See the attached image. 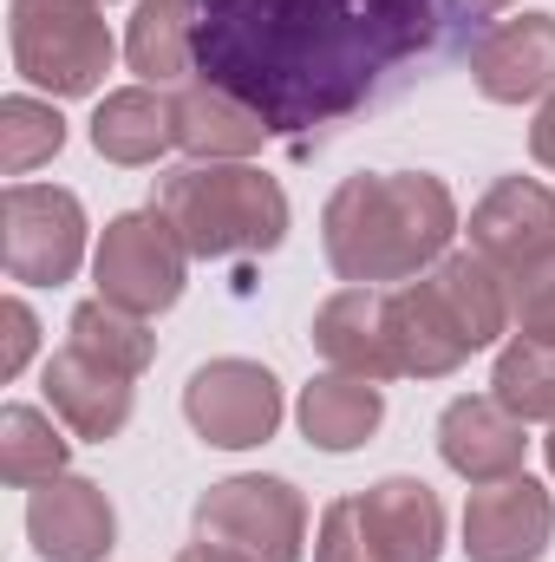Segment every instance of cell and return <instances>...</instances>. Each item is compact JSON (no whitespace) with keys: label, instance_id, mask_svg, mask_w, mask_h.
<instances>
[{"label":"cell","instance_id":"6da1fadb","mask_svg":"<svg viewBox=\"0 0 555 562\" xmlns=\"http://www.w3.org/2000/svg\"><path fill=\"white\" fill-rule=\"evenodd\" d=\"M196 72L281 138L327 132L393 99L451 53L457 0H196Z\"/></svg>","mask_w":555,"mask_h":562},{"label":"cell","instance_id":"7a4b0ae2","mask_svg":"<svg viewBox=\"0 0 555 562\" xmlns=\"http://www.w3.org/2000/svg\"><path fill=\"white\" fill-rule=\"evenodd\" d=\"M457 236V203L431 170H360L320 210V249L353 288L412 281L444 262Z\"/></svg>","mask_w":555,"mask_h":562},{"label":"cell","instance_id":"3957f363","mask_svg":"<svg viewBox=\"0 0 555 562\" xmlns=\"http://www.w3.org/2000/svg\"><path fill=\"white\" fill-rule=\"evenodd\" d=\"M150 210L177 229V243L196 262L269 256L287 236V196L256 164H183L157 183Z\"/></svg>","mask_w":555,"mask_h":562},{"label":"cell","instance_id":"277c9868","mask_svg":"<svg viewBox=\"0 0 555 562\" xmlns=\"http://www.w3.org/2000/svg\"><path fill=\"white\" fill-rule=\"evenodd\" d=\"M7 46L13 72L53 99H86L112 72V26L92 0H13Z\"/></svg>","mask_w":555,"mask_h":562},{"label":"cell","instance_id":"5b68a950","mask_svg":"<svg viewBox=\"0 0 555 562\" xmlns=\"http://www.w3.org/2000/svg\"><path fill=\"white\" fill-rule=\"evenodd\" d=\"M196 537L249 562H301L307 504L287 477H223L196 497Z\"/></svg>","mask_w":555,"mask_h":562},{"label":"cell","instance_id":"8992f818","mask_svg":"<svg viewBox=\"0 0 555 562\" xmlns=\"http://www.w3.org/2000/svg\"><path fill=\"white\" fill-rule=\"evenodd\" d=\"M92 281H99V301L150 321V314L177 307V294L190 281V249L177 243V229L157 210H132V216L105 223L99 256H92Z\"/></svg>","mask_w":555,"mask_h":562},{"label":"cell","instance_id":"52a82bcc","mask_svg":"<svg viewBox=\"0 0 555 562\" xmlns=\"http://www.w3.org/2000/svg\"><path fill=\"white\" fill-rule=\"evenodd\" d=\"M7 236H0V256H7V276L26 281V288H59V281L79 276L86 262V210L72 190L59 183H7Z\"/></svg>","mask_w":555,"mask_h":562},{"label":"cell","instance_id":"ba28073f","mask_svg":"<svg viewBox=\"0 0 555 562\" xmlns=\"http://www.w3.org/2000/svg\"><path fill=\"white\" fill-rule=\"evenodd\" d=\"M183 419L196 425L203 445L216 451H249L269 445L281 425V380L256 360H209L183 386Z\"/></svg>","mask_w":555,"mask_h":562},{"label":"cell","instance_id":"9c48e42d","mask_svg":"<svg viewBox=\"0 0 555 562\" xmlns=\"http://www.w3.org/2000/svg\"><path fill=\"white\" fill-rule=\"evenodd\" d=\"M471 249L503 281L536 269L555 256V190L536 177H497L490 196L471 210Z\"/></svg>","mask_w":555,"mask_h":562},{"label":"cell","instance_id":"30bf717a","mask_svg":"<svg viewBox=\"0 0 555 562\" xmlns=\"http://www.w3.org/2000/svg\"><path fill=\"white\" fill-rule=\"evenodd\" d=\"M555 537L550 491L517 471L503 484H477L464 504V557L471 562H536Z\"/></svg>","mask_w":555,"mask_h":562},{"label":"cell","instance_id":"8fae6325","mask_svg":"<svg viewBox=\"0 0 555 562\" xmlns=\"http://www.w3.org/2000/svg\"><path fill=\"white\" fill-rule=\"evenodd\" d=\"M26 537L46 562H105L118 543V510L92 477H46L26 497Z\"/></svg>","mask_w":555,"mask_h":562},{"label":"cell","instance_id":"7c38bea8","mask_svg":"<svg viewBox=\"0 0 555 562\" xmlns=\"http://www.w3.org/2000/svg\"><path fill=\"white\" fill-rule=\"evenodd\" d=\"M471 79L490 105H523V99L555 92V13L497 20L471 46Z\"/></svg>","mask_w":555,"mask_h":562},{"label":"cell","instance_id":"4fadbf2b","mask_svg":"<svg viewBox=\"0 0 555 562\" xmlns=\"http://www.w3.org/2000/svg\"><path fill=\"white\" fill-rule=\"evenodd\" d=\"M438 458L464 477V484H503L523 471L530 458V431L517 413H503L497 400H451L438 419Z\"/></svg>","mask_w":555,"mask_h":562},{"label":"cell","instance_id":"5bb4252c","mask_svg":"<svg viewBox=\"0 0 555 562\" xmlns=\"http://www.w3.org/2000/svg\"><path fill=\"white\" fill-rule=\"evenodd\" d=\"M46 406L66 419L72 438L105 445V438H118V431L132 425V380L112 373V367H99V360L79 353V347H59V353L46 360Z\"/></svg>","mask_w":555,"mask_h":562},{"label":"cell","instance_id":"9a60e30c","mask_svg":"<svg viewBox=\"0 0 555 562\" xmlns=\"http://www.w3.org/2000/svg\"><path fill=\"white\" fill-rule=\"evenodd\" d=\"M314 347L327 353L333 373H360V380H393L399 373L393 321H386V294L380 288H340L333 301H320Z\"/></svg>","mask_w":555,"mask_h":562},{"label":"cell","instance_id":"2e32d148","mask_svg":"<svg viewBox=\"0 0 555 562\" xmlns=\"http://www.w3.org/2000/svg\"><path fill=\"white\" fill-rule=\"evenodd\" d=\"M360 524L380 562H438L444 550V504L418 477H380L373 491H360Z\"/></svg>","mask_w":555,"mask_h":562},{"label":"cell","instance_id":"e0dca14e","mask_svg":"<svg viewBox=\"0 0 555 562\" xmlns=\"http://www.w3.org/2000/svg\"><path fill=\"white\" fill-rule=\"evenodd\" d=\"M386 321H393L399 373H412V380H444V373H457V367L471 360V340L457 334L451 307L438 301V288L424 276L386 294Z\"/></svg>","mask_w":555,"mask_h":562},{"label":"cell","instance_id":"ac0fdd59","mask_svg":"<svg viewBox=\"0 0 555 562\" xmlns=\"http://www.w3.org/2000/svg\"><path fill=\"white\" fill-rule=\"evenodd\" d=\"M170 105H177V150H190L196 164H242L249 150H262V138H269L262 112H249L236 92H223L209 79L183 86Z\"/></svg>","mask_w":555,"mask_h":562},{"label":"cell","instance_id":"d6986e66","mask_svg":"<svg viewBox=\"0 0 555 562\" xmlns=\"http://www.w3.org/2000/svg\"><path fill=\"white\" fill-rule=\"evenodd\" d=\"M301 438L320 445V451H360L380 419H386V400H380V380H360V373H320L301 386Z\"/></svg>","mask_w":555,"mask_h":562},{"label":"cell","instance_id":"ffe728a7","mask_svg":"<svg viewBox=\"0 0 555 562\" xmlns=\"http://www.w3.org/2000/svg\"><path fill=\"white\" fill-rule=\"evenodd\" d=\"M92 144L105 164H157L170 144H177V105L150 86H125V92H105V105L92 112Z\"/></svg>","mask_w":555,"mask_h":562},{"label":"cell","instance_id":"44dd1931","mask_svg":"<svg viewBox=\"0 0 555 562\" xmlns=\"http://www.w3.org/2000/svg\"><path fill=\"white\" fill-rule=\"evenodd\" d=\"M196 0H138L132 33H125V59L144 86H177L183 72H196Z\"/></svg>","mask_w":555,"mask_h":562},{"label":"cell","instance_id":"7402d4cb","mask_svg":"<svg viewBox=\"0 0 555 562\" xmlns=\"http://www.w3.org/2000/svg\"><path fill=\"white\" fill-rule=\"evenodd\" d=\"M66 347H79V353H92L99 367L138 380L144 367H150V353H157V334L144 327V314H125V307H112V301H79L72 321H66Z\"/></svg>","mask_w":555,"mask_h":562},{"label":"cell","instance_id":"603a6c76","mask_svg":"<svg viewBox=\"0 0 555 562\" xmlns=\"http://www.w3.org/2000/svg\"><path fill=\"white\" fill-rule=\"evenodd\" d=\"M72 458V438H59V425L39 406H7L0 413V477L13 491H33L46 477H59Z\"/></svg>","mask_w":555,"mask_h":562},{"label":"cell","instance_id":"cb8c5ba5","mask_svg":"<svg viewBox=\"0 0 555 562\" xmlns=\"http://www.w3.org/2000/svg\"><path fill=\"white\" fill-rule=\"evenodd\" d=\"M490 400L503 413H517L523 425H555V347L536 340H510L497 353V373H490Z\"/></svg>","mask_w":555,"mask_h":562},{"label":"cell","instance_id":"d4e9b609","mask_svg":"<svg viewBox=\"0 0 555 562\" xmlns=\"http://www.w3.org/2000/svg\"><path fill=\"white\" fill-rule=\"evenodd\" d=\"M66 144V119L39 99H0V170L7 177H26L33 164L59 157Z\"/></svg>","mask_w":555,"mask_h":562},{"label":"cell","instance_id":"484cf974","mask_svg":"<svg viewBox=\"0 0 555 562\" xmlns=\"http://www.w3.org/2000/svg\"><path fill=\"white\" fill-rule=\"evenodd\" d=\"M510 321H517V340L555 347V256L510 276Z\"/></svg>","mask_w":555,"mask_h":562},{"label":"cell","instance_id":"4316f807","mask_svg":"<svg viewBox=\"0 0 555 562\" xmlns=\"http://www.w3.org/2000/svg\"><path fill=\"white\" fill-rule=\"evenodd\" d=\"M314 562H380L373 537H366V524H360V497L327 504L320 537H314Z\"/></svg>","mask_w":555,"mask_h":562},{"label":"cell","instance_id":"83f0119b","mask_svg":"<svg viewBox=\"0 0 555 562\" xmlns=\"http://www.w3.org/2000/svg\"><path fill=\"white\" fill-rule=\"evenodd\" d=\"M0 327H7V340H0V380H20V367L33 360V340H39V321H33V307L13 294L7 307H0Z\"/></svg>","mask_w":555,"mask_h":562},{"label":"cell","instance_id":"f1b7e54d","mask_svg":"<svg viewBox=\"0 0 555 562\" xmlns=\"http://www.w3.org/2000/svg\"><path fill=\"white\" fill-rule=\"evenodd\" d=\"M530 150H536L543 170H555V92L543 99V112H536V125H530Z\"/></svg>","mask_w":555,"mask_h":562},{"label":"cell","instance_id":"f546056e","mask_svg":"<svg viewBox=\"0 0 555 562\" xmlns=\"http://www.w3.org/2000/svg\"><path fill=\"white\" fill-rule=\"evenodd\" d=\"M177 562H249V557H236V550H223V543H203V537H196Z\"/></svg>","mask_w":555,"mask_h":562},{"label":"cell","instance_id":"4dcf8cb0","mask_svg":"<svg viewBox=\"0 0 555 562\" xmlns=\"http://www.w3.org/2000/svg\"><path fill=\"white\" fill-rule=\"evenodd\" d=\"M510 0H457V13H464V26H477V20H490V13H503Z\"/></svg>","mask_w":555,"mask_h":562},{"label":"cell","instance_id":"1f68e13d","mask_svg":"<svg viewBox=\"0 0 555 562\" xmlns=\"http://www.w3.org/2000/svg\"><path fill=\"white\" fill-rule=\"evenodd\" d=\"M543 451H550V471H555V431H550V438H543Z\"/></svg>","mask_w":555,"mask_h":562},{"label":"cell","instance_id":"d6a6232c","mask_svg":"<svg viewBox=\"0 0 555 562\" xmlns=\"http://www.w3.org/2000/svg\"><path fill=\"white\" fill-rule=\"evenodd\" d=\"M92 7H105V0H92Z\"/></svg>","mask_w":555,"mask_h":562}]
</instances>
